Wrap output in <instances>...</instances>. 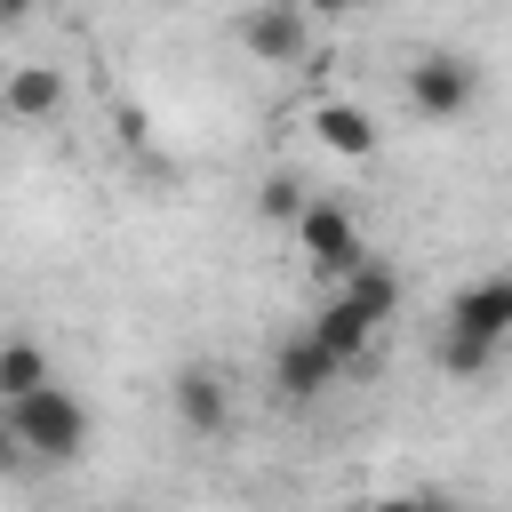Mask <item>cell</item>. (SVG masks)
Segmentation results:
<instances>
[{
    "label": "cell",
    "instance_id": "obj_4",
    "mask_svg": "<svg viewBox=\"0 0 512 512\" xmlns=\"http://www.w3.org/2000/svg\"><path fill=\"white\" fill-rule=\"evenodd\" d=\"M288 224H296L312 272H344V264L360 256V224H352V208H336V200H312V192H304V208H296Z\"/></svg>",
    "mask_w": 512,
    "mask_h": 512
},
{
    "label": "cell",
    "instance_id": "obj_1",
    "mask_svg": "<svg viewBox=\"0 0 512 512\" xmlns=\"http://www.w3.org/2000/svg\"><path fill=\"white\" fill-rule=\"evenodd\" d=\"M0 424L16 432V448L32 464H72L88 448V400L72 384H56V376L32 384V392H16V400H0Z\"/></svg>",
    "mask_w": 512,
    "mask_h": 512
},
{
    "label": "cell",
    "instance_id": "obj_10",
    "mask_svg": "<svg viewBox=\"0 0 512 512\" xmlns=\"http://www.w3.org/2000/svg\"><path fill=\"white\" fill-rule=\"evenodd\" d=\"M312 336H320V344H328V352H336L344 368H360V360L376 352V320H368V312H360V304H352L344 288H336V296H328V304L312 312Z\"/></svg>",
    "mask_w": 512,
    "mask_h": 512
},
{
    "label": "cell",
    "instance_id": "obj_6",
    "mask_svg": "<svg viewBox=\"0 0 512 512\" xmlns=\"http://www.w3.org/2000/svg\"><path fill=\"white\" fill-rule=\"evenodd\" d=\"M336 376H344V360H336V352H328L312 328H304V336H288V344H280V360H272V384H280V400H320Z\"/></svg>",
    "mask_w": 512,
    "mask_h": 512
},
{
    "label": "cell",
    "instance_id": "obj_12",
    "mask_svg": "<svg viewBox=\"0 0 512 512\" xmlns=\"http://www.w3.org/2000/svg\"><path fill=\"white\" fill-rule=\"evenodd\" d=\"M56 368H48V352L32 344V336H8L0 344V400H16V392H32V384H48Z\"/></svg>",
    "mask_w": 512,
    "mask_h": 512
},
{
    "label": "cell",
    "instance_id": "obj_16",
    "mask_svg": "<svg viewBox=\"0 0 512 512\" xmlns=\"http://www.w3.org/2000/svg\"><path fill=\"white\" fill-rule=\"evenodd\" d=\"M16 456H24V448H16V432H8V424H0V472H8V464H16Z\"/></svg>",
    "mask_w": 512,
    "mask_h": 512
},
{
    "label": "cell",
    "instance_id": "obj_13",
    "mask_svg": "<svg viewBox=\"0 0 512 512\" xmlns=\"http://www.w3.org/2000/svg\"><path fill=\"white\" fill-rule=\"evenodd\" d=\"M496 360H504V344H480V336H464V328L440 336V368H448V376H488Z\"/></svg>",
    "mask_w": 512,
    "mask_h": 512
},
{
    "label": "cell",
    "instance_id": "obj_17",
    "mask_svg": "<svg viewBox=\"0 0 512 512\" xmlns=\"http://www.w3.org/2000/svg\"><path fill=\"white\" fill-rule=\"evenodd\" d=\"M24 8H32V0H0V24H16V16H24Z\"/></svg>",
    "mask_w": 512,
    "mask_h": 512
},
{
    "label": "cell",
    "instance_id": "obj_2",
    "mask_svg": "<svg viewBox=\"0 0 512 512\" xmlns=\"http://www.w3.org/2000/svg\"><path fill=\"white\" fill-rule=\"evenodd\" d=\"M480 104V64L456 56V48H424L408 64V112L416 120H464Z\"/></svg>",
    "mask_w": 512,
    "mask_h": 512
},
{
    "label": "cell",
    "instance_id": "obj_11",
    "mask_svg": "<svg viewBox=\"0 0 512 512\" xmlns=\"http://www.w3.org/2000/svg\"><path fill=\"white\" fill-rule=\"evenodd\" d=\"M336 280H344V296H352V304H360V312H368L376 328H384V320L400 312V272H392L384 256H368V248H360V256H352V264H344Z\"/></svg>",
    "mask_w": 512,
    "mask_h": 512
},
{
    "label": "cell",
    "instance_id": "obj_5",
    "mask_svg": "<svg viewBox=\"0 0 512 512\" xmlns=\"http://www.w3.org/2000/svg\"><path fill=\"white\" fill-rule=\"evenodd\" d=\"M168 408H176V424H184L192 440H216V432L232 424V384H224L216 368H176Z\"/></svg>",
    "mask_w": 512,
    "mask_h": 512
},
{
    "label": "cell",
    "instance_id": "obj_8",
    "mask_svg": "<svg viewBox=\"0 0 512 512\" xmlns=\"http://www.w3.org/2000/svg\"><path fill=\"white\" fill-rule=\"evenodd\" d=\"M448 328H464V336H480V344H512V280H504V272L472 280V288L448 304Z\"/></svg>",
    "mask_w": 512,
    "mask_h": 512
},
{
    "label": "cell",
    "instance_id": "obj_14",
    "mask_svg": "<svg viewBox=\"0 0 512 512\" xmlns=\"http://www.w3.org/2000/svg\"><path fill=\"white\" fill-rule=\"evenodd\" d=\"M256 208H264L272 224H288V216L304 208V184H296V176H264V192H256Z\"/></svg>",
    "mask_w": 512,
    "mask_h": 512
},
{
    "label": "cell",
    "instance_id": "obj_7",
    "mask_svg": "<svg viewBox=\"0 0 512 512\" xmlns=\"http://www.w3.org/2000/svg\"><path fill=\"white\" fill-rule=\"evenodd\" d=\"M64 64H16L8 80H0V112L8 120H24V128H40V120H56L64 112Z\"/></svg>",
    "mask_w": 512,
    "mask_h": 512
},
{
    "label": "cell",
    "instance_id": "obj_3",
    "mask_svg": "<svg viewBox=\"0 0 512 512\" xmlns=\"http://www.w3.org/2000/svg\"><path fill=\"white\" fill-rule=\"evenodd\" d=\"M304 40H312V8H304V0H256V8L240 16V48H248L256 64H296Z\"/></svg>",
    "mask_w": 512,
    "mask_h": 512
},
{
    "label": "cell",
    "instance_id": "obj_15",
    "mask_svg": "<svg viewBox=\"0 0 512 512\" xmlns=\"http://www.w3.org/2000/svg\"><path fill=\"white\" fill-rule=\"evenodd\" d=\"M304 8H320V16H360L368 0H304Z\"/></svg>",
    "mask_w": 512,
    "mask_h": 512
},
{
    "label": "cell",
    "instance_id": "obj_9",
    "mask_svg": "<svg viewBox=\"0 0 512 512\" xmlns=\"http://www.w3.org/2000/svg\"><path fill=\"white\" fill-rule=\"evenodd\" d=\"M312 136H320L336 160H376V144H384L376 112H360V104H344V96H320V104H312Z\"/></svg>",
    "mask_w": 512,
    "mask_h": 512
}]
</instances>
